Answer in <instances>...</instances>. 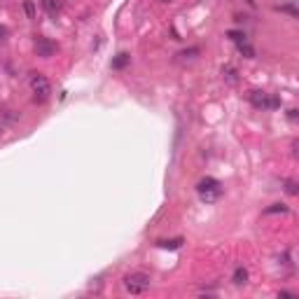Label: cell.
I'll list each match as a JSON object with an SVG mask.
<instances>
[{
  "label": "cell",
  "mask_w": 299,
  "mask_h": 299,
  "mask_svg": "<svg viewBox=\"0 0 299 299\" xmlns=\"http://www.w3.org/2000/svg\"><path fill=\"white\" fill-rule=\"evenodd\" d=\"M196 194H199V199L206 201V204H213L222 196V185L217 183L215 178H201L199 183H196Z\"/></svg>",
  "instance_id": "obj_1"
},
{
  "label": "cell",
  "mask_w": 299,
  "mask_h": 299,
  "mask_svg": "<svg viewBox=\"0 0 299 299\" xmlns=\"http://www.w3.org/2000/svg\"><path fill=\"white\" fill-rule=\"evenodd\" d=\"M150 285H152V278L143 271H133V273H127V276H124V288H127V292H131V294L147 292Z\"/></svg>",
  "instance_id": "obj_2"
},
{
  "label": "cell",
  "mask_w": 299,
  "mask_h": 299,
  "mask_svg": "<svg viewBox=\"0 0 299 299\" xmlns=\"http://www.w3.org/2000/svg\"><path fill=\"white\" fill-rule=\"evenodd\" d=\"M248 101L260 110H276V108H281V98L273 94H266V91H250Z\"/></svg>",
  "instance_id": "obj_3"
},
{
  "label": "cell",
  "mask_w": 299,
  "mask_h": 299,
  "mask_svg": "<svg viewBox=\"0 0 299 299\" xmlns=\"http://www.w3.org/2000/svg\"><path fill=\"white\" fill-rule=\"evenodd\" d=\"M31 89H33V94H35V101H40V103L47 101L52 94V84L42 72H33V75H31Z\"/></svg>",
  "instance_id": "obj_4"
},
{
  "label": "cell",
  "mask_w": 299,
  "mask_h": 299,
  "mask_svg": "<svg viewBox=\"0 0 299 299\" xmlns=\"http://www.w3.org/2000/svg\"><path fill=\"white\" fill-rule=\"evenodd\" d=\"M56 52V44L49 38H35V54L42 56V59H49Z\"/></svg>",
  "instance_id": "obj_5"
},
{
  "label": "cell",
  "mask_w": 299,
  "mask_h": 299,
  "mask_svg": "<svg viewBox=\"0 0 299 299\" xmlns=\"http://www.w3.org/2000/svg\"><path fill=\"white\" fill-rule=\"evenodd\" d=\"M44 7V12L47 14H52V17H56L59 12H61V0H40Z\"/></svg>",
  "instance_id": "obj_6"
},
{
  "label": "cell",
  "mask_w": 299,
  "mask_h": 299,
  "mask_svg": "<svg viewBox=\"0 0 299 299\" xmlns=\"http://www.w3.org/2000/svg\"><path fill=\"white\" fill-rule=\"evenodd\" d=\"M232 281L236 283V285H245V281H248V271H245L243 266H236V269H234Z\"/></svg>",
  "instance_id": "obj_7"
},
{
  "label": "cell",
  "mask_w": 299,
  "mask_h": 299,
  "mask_svg": "<svg viewBox=\"0 0 299 299\" xmlns=\"http://www.w3.org/2000/svg\"><path fill=\"white\" fill-rule=\"evenodd\" d=\"M157 245L164 250H178L183 245V238H171V241H157Z\"/></svg>",
  "instance_id": "obj_8"
},
{
  "label": "cell",
  "mask_w": 299,
  "mask_h": 299,
  "mask_svg": "<svg viewBox=\"0 0 299 299\" xmlns=\"http://www.w3.org/2000/svg\"><path fill=\"white\" fill-rule=\"evenodd\" d=\"M236 47H238V52H241V54H245L248 59H255V49H253V47L248 44V40H241V42H236Z\"/></svg>",
  "instance_id": "obj_9"
},
{
  "label": "cell",
  "mask_w": 299,
  "mask_h": 299,
  "mask_svg": "<svg viewBox=\"0 0 299 299\" xmlns=\"http://www.w3.org/2000/svg\"><path fill=\"white\" fill-rule=\"evenodd\" d=\"M129 61H131V56H129V54H119L115 61H112V68H115V70H122Z\"/></svg>",
  "instance_id": "obj_10"
},
{
  "label": "cell",
  "mask_w": 299,
  "mask_h": 299,
  "mask_svg": "<svg viewBox=\"0 0 299 299\" xmlns=\"http://www.w3.org/2000/svg\"><path fill=\"white\" fill-rule=\"evenodd\" d=\"M222 75H225V80H227V82H236V70H234L232 66H225L222 68Z\"/></svg>",
  "instance_id": "obj_11"
},
{
  "label": "cell",
  "mask_w": 299,
  "mask_h": 299,
  "mask_svg": "<svg viewBox=\"0 0 299 299\" xmlns=\"http://www.w3.org/2000/svg\"><path fill=\"white\" fill-rule=\"evenodd\" d=\"M273 213H288V206H283V204H273L271 208H266L264 215H273Z\"/></svg>",
  "instance_id": "obj_12"
},
{
  "label": "cell",
  "mask_w": 299,
  "mask_h": 299,
  "mask_svg": "<svg viewBox=\"0 0 299 299\" xmlns=\"http://www.w3.org/2000/svg\"><path fill=\"white\" fill-rule=\"evenodd\" d=\"M285 192L294 196V194H297V183H294V180H288V183H285Z\"/></svg>",
  "instance_id": "obj_13"
},
{
  "label": "cell",
  "mask_w": 299,
  "mask_h": 299,
  "mask_svg": "<svg viewBox=\"0 0 299 299\" xmlns=\"http://www.w3.org/2000/svg\"><path fill=\"white\" fill-rule=\"evenodd\" d=\"M227 35L234 40V42H241V40H245V35H243V33H238V31H229Z\"/></svg>",
  "instance_id": "obj_14"
},
{
  "label": "cell",
  "mask_w": 299,
  "mask_h": 299,
  "mask_svg": "<svg viewBox=\"0 0 299 299\" xmlns=\"http://www.w3.org/2000/svg\"><path fill=\"white\" fill-rule=\"evenodd\" d=\"M23 10H26V14H28L31 19L35 17V7H33V3H23Z\"/></svg>",
  "instance_id": "obj_15"
},
{
  "label": "cell",
  "mask_w": 299,
  "mask_h": 299,
  "mask_svg": "<svg viewBox=\"0 0 299 299\" xmlns=\"http://www.w3.org/2000/svg\"><path fill=\"white\" fill-rule=\"evenodd\" d=\"M5 38H7V28L0 26V40H5Z\"/></svg>",
  "instance_id": "obj_16"
},
{
  "label": "cell",
  "mask_w": 299,
  "mask_h": 299,
  "mask_svg": "<svg viewBox=\"0 0 299 299\" xmlns=\"http://www.w3.org/2000/svg\"><path fill=\"white\" fill-rule=\"evenodd\" d=\"M161 3H171V0H161Z\"/></svg>",
  "instance_id": "obj_17"
},
{
  "label": "cell",
  "mask_w": 299,
  "mask_h": 299,
  "mask_svg": "<svg viewBox=\"0 0 299 299\" xmlns=\"http://www.w3.org/2000/svg\"><path fill=\"white\" fill-rule=\"evenodd\" d=\"M0 131H3V124H0Z\"/></svg>",
  "instance_id": "obj_18"
}]
</instances>
